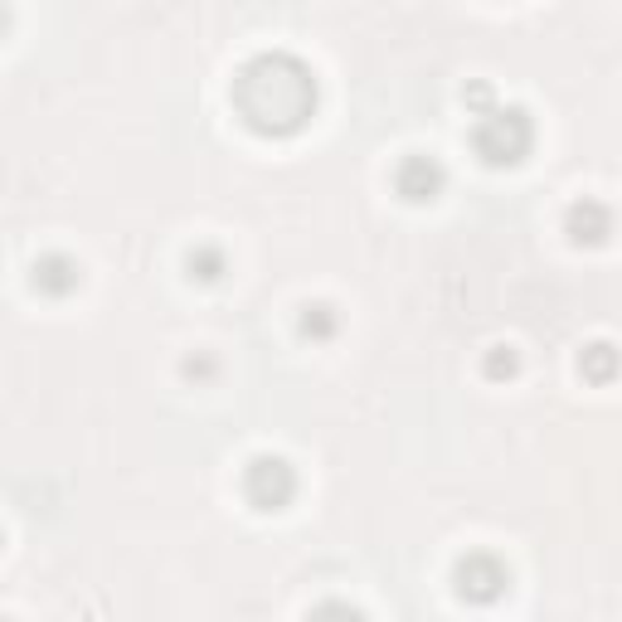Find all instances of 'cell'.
I'll return each instance as SVG.
<instances>
[{"label":"cell","mask_w":622,"mask_h":622,"mask_svg":"<svg viewBox=\"0 0 622 622\" xmlns=\"http://www.w3.org/2000/svg\"><path fill=\"white\" fill-rule=\"evenodd\" d=\"M462 594H472V598H496V594H501V584H506V569L501 564H496V559H482V555H476V559H467V564H462Z\"/></svg>","instance_id":"3957f363"},{"label":"cell","mask_w":622,"mask_h":622,"mask_svg":"<svg viewBox=\"0 0 622 622\" xmlns=\"http://www.w3.org/2000/svg\"><path fill=\"white\" fill-rule=\"evenodd\" d=\"M258 486H268V492L258 496V506H263V511L283 506L287 496H293V472H287V462H277V458H258L253 467H248V496H253Z\"/></svg>","instance_id":"7a4b0ae2"},{"label":"cell","mask_w":622,"mask_h":622,"mask_svg":"<svg viewBox=\"0 0 622 622\" xmlns=\"http://www.w3.org/2000/svg\"><path fill=\"white\" fill-rule=\"evenodd\" d=\"M273 78L277 83H268L263 59L244 69V88H238V98H253V92H263V98H268L263 108L248 112V122H253V127H263V132H293V127H302V117L311 112V98H316V92H311L307 69L293 64V59H273Z\"/></svg>","instance_id":"6da1fadb"},{"label":"cell","mask_w":622,"mask_h":622,"mask_svg":"<svg viewBox=\"0 0 622 622\" xmlns=\"http://www.w3.org/2000/svg\"><path fill=\"white\" fill-rule=\"evenodd\" d=\"M438 181H443V175H438V165H433V161H409L399 171V190L409 195V200H433Z\"/></svg>","instance_id":"277c9868"},{"label":"cell","mask_w":622,"mask_h":622,"mask_svg":"<svg viewBox=\"0 0 622 622\" xmlns=\"http://www.w3.org/2000/svg\"><path fill=\"white\" fill-rule=\"evenodd\" d=\"M311 622H360V613L356 608H346V604H326V608L311 613Z\"/></svg>","instance_id":"5b68a950"}]
</instances>
